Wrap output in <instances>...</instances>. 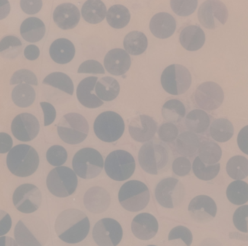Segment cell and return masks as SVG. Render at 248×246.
Instances as JSON below:
<instances>
[{
  "label": "cell",
  "instance_id": "cell-13",
  "mask_svg": "<svg viewBox=\"0 0 248 246\" xmlns=\"http://www.w3.org/2000/svg\"><path fill=\"white\" fill-rule=\"evenodd\" d=\"M198 20L205 29L214 30L224 26L228 20L229 12L222 1H204L198 10Z\"/></svg>",
  "mask_w": 248,
  "mask_h": 246
},
{
  "label": "cell",
  "instance_id": "cell-47",
  "mask_svg": "<svg viewBox=\"0 0 248 246\" xmlns=\"http://www.w3.org/2000/svg\"><path fill=\"white\" fill-rule=\"evenodd\" d=\"M159 138L164 143H172L179 136V130L173 123L162 124L157 130Z\"/></svg>",
  "mask_w": 248,
  "mask_h": 246
},
{
  "label": "cell",
  "instance_id": "cell-1",
  "mask_svg": "<svg viewBox=\"0 0 248 246\" xmlns=\"http://www.w3.org/2000/svg\"><path fill=\"white\" fill-rule=\"evenodd\" d=\"M55 229L57 235L63 242L78 244L84 241L90 232V219L78 209H66L57 218Z\"/></svg>",
  "mask_w": 248,
  "mask_h": 246
},
{
  "label": "cell",
  "instance_id": "cell-14",
  "mask_svg": "<svg viewBox=\"0 0 248 246\" xmlns=\"http://www.w3.org/2000/svg\"><path fill=\"white\" fill-rule=\"evenodd\" d=\"M93 237L99 246H117L123 238V229L115 219L104 218L94 225Z\"/></svg>",
  "mask_w": 248,
  "mask_h": 246
},
{
  "label": "cell",
  "instance_id": "cell-49",
  "mask_svg": "<svg viewBox=\"0 0 248 246\" xmlns=\"http://www.w3.org/2000/svg\"><path fill=\"white\" fill-rule=\"evenodd\" d=\"M192 164L186 157H178L172 163L173 173L179 177H185L190 173Z\"/></svg>",
  "mask_w": 248,
  "mask_h": 246
},
{
  "label": "cell",
  "instance_id": "cell-18",
  "mask_svg": "<svg viewBox=\"0 0 248 246\" xmlns=\"http://www.w3.org/2000/svg\"><path fill=\"white\" fill-rule=\"evenodd\" d=\"M188 210L191 218L195 222L201 224L208 223L217 215V203L209 196L201 195L191 201Z\"/></svg>",
  "mask_w": 248,
  "mask_h": 246
},
{
  "label": "cell",
  "instance_id": "cell-30",
  "mask_svg": "<svg viewBox=\"0 0 248 246\" xmlns=\"http://www.w3.org/2000/svg\"><path fill=\"white\" fill-rule=\"evenodd\" d=\"M94 91L97 97L102 101H113L120 93V85L119 82L112 77H103L97 81Z\"/></svg>",
  "mask_w": 248,
  "mask_h": 246
},
{
  "label": "cell",
  "instance_id": "cell-31",
  "mask_svg": "<svg viewBox=\"0 0 248 246\" xmlns=\"http://www.w3.org/2000/svg\"><path fill=\"white\" fill-rule=\"evenodd\" d=\"M148 46L147 36L140 31L129 32L124 38V46L128 55H140L144 53Z\"/></svg>",
  "mask_w": 248,
  "mask_h": 246
},
{
  "label": "cell",
  "instance_id": "cell-27",
  "mask_svg": "<svg viewBox=\"0 0 248 246\" xmlns=\"http://www.w3.org/2000/svg\"><path fill=\"white\" fill-rule=\"evenodd\" d=\"M20 31L24 40L35 43L43 39L46 32V27L40 19L31 17L22 23Z\"/></svg>",
  "mask_w": 248,
  "mask_h": 246
},
{
  "label": "cell",
  "instance_id": "cell-11",
  "mask_svg": "<svg viewBox=\"0 0 248 246\" xmlns=\"http://www.w3.org/2000/svg\"><path fill=\"white\" fill-rule=\"evenodd\" d=\"M192 84V75L187 68L179 64L169 65L162 72L161 85L171 95L185 94Z\"/></svg>",
  "mask_w": 248,
  "mask_h": 246
},
{
  "label": "cell",
  "instance_id": "cell-53",
  "mask_svg": "<svg viewBox=\"0 0 248 246\" xmlns=\"http://www.w3.org/2000/svg\"><path fill=\"white\" fill-rule=\"evenodd\" d=\"M12 219L7 212L0 210V236L6 235L11 229Z\"/></svg>",
  "mask_w": 248,
  "mask_h": 246
},
{
  "label": "cell",
  "instance_id": "cell-32",
  "mask_svg": "<svg viewBox=\"0 0 248 246\" xmlns=\"http://www.w3.org/2000/svg\"><path fill=\"white\" fill-rule=\"evenodd\" d=\"M211 124L208 113L202 110H194L189 112L185 119V126L194 133H202L209 128Z\"/></svg>",
  "mask_w": 248,
  "mask_h": 246
},
{
  "label": "cell",
  "instance_id": "cell-48",
  "mask_svg": "<svg viewBox=\"0 0 248 246\" xmlns=\"http://www.w3.org/2000/svg\"><path fill=\"white\" fill-rule=\"evenodd\" d=\"M234 226L240 232H248V205L239 207L233 216Z\"/></svg>",
  "mask_w": 248,
  "mask_h": 246
},
{
  "label": "cell",
  "instance_id": "cell-38",
  "mask_svg": "<svg viewBox=\"0 0 248 246\" xmlns=\"http://www.w3.org/2000/svg\"><path fill=\"white\" fill-rule=\"evenodd\" d=\"M199 158L206 165L217 164L221 159L222 150L217 143L205 141L201 144L198 149Z\"/></svg>",
  "mask_w": 248,
  "mask_h": 246
},
{
  "label": "cell",
  "instance_id": "cell-52",
  "mask_svg": "<svg viewBox=\"0 0 248 246\" xmlns=\"http://www.w3.org/2000/svg\"><path fill=\"white\" fill-rule=\"evenodd\" d=\"M41 107L44 113L45 117V126L51 125L56 118V110L52 104L49 102H40Z\"/></svg>",
  "mask_w": 248,
  "mask_h": 246
},
{
  "label": "cell",
  "instance_id": "cell-35",
  "mask_svg": "<svg viewBox=\"0 0 248 246\" xmlns=\"http://www.w3.org/2000/svg\"><path fill=\"white\" fill-rule=\"evenodd\" d=\"M106 19L113 29H123L129 23L131 14L127 7L122 4H115L108 10Z\"/></svg>",
  "mask_w": 248,
  "mask_h": 246
},
{
  "label": "cell",
  "instance_id": "cell-8",
  "mask_svg": "<svg viewBox=\"0 0 248 246\" xmlns=\"http://www.w3.org/2000/svg\"><path fill=\"white\" fill-rule=\"evenodd\" d=\"M49 191L55 196L65 198L71 196L78 186V177L68 167H58L51 170L46 178Z\"/></svg>",
  "mask_w": 248,
  "mask_h": 246
},
{
  "label": "cell",
  "instance_id": "cell-44",
  "mask_svg": "<svg viewBox=\"0 0 248 246\" xmlns=\"http://www.w3.org/2000/svg\"><path fill=\"white\" fill-rule=\"evenodd\" d=\"M46 160L51 165L61 167L68 159V153L64 147L59 145L51 146L46 151Z\"/></svg>",
  "mask_w": 248,
  "mask_h": 246
},
{
  "label": "cell",
  "instance_id": "cell-42",
  "mask_svg": "<svg viewBox=\"0 0 248 246\" xmlns=\"http://www.w3.org/2000/svg\"><path fill=\"white\" fill-rule=\"evenodd\" d=\"M220 168L221 166L219 163L213 165H206L201 161L199 157L195 159L192 164L194 174L198 179L203 181H209L215 178L219 173Z\"/></svg>",
  "mask_w": 248,
  "mask_h": 246
},
{
  "label": "cell",
  "instance_id": "cell-46",
  "mask_svg": "<svg viewBox=\"0 0 248 246\" xmlns=\"http://www.w3.org/2000/svg\"><path fill=\"white\" fill-rule=\"evenodd\" d=\"M22 83H26L28 85L31 84V85L37 86V78L36 75L29 70H19L12 75L10 84L15 85V84H20Z\"/></svg>",
  "mask_w": 248,
  "mask_h": 246
},
{
  "label": "cell",
  "instance_id": "cell-45",
  "mask_svg": "<svg viewBox=\"0 0 248 246\" xmlns=\"http://www.w3.org/2000/svg\"><path fill=\"white\" fill-rule=\"evenodd\" d=\"M193 240L192 232L186 227L177 226L169 232V241H181L185 246H190Z\"/></svg>",
  "mask_w": 248,
  "mask_h": 246
},
{
  "label": "cell",
  "instance_id": "cell-50",
  "mask_svg": "<svg viewBox=\"0 0 248 246\" xmlns=\"http://www.w3.org/2000/svg\"><path fill=\"white\" fill-rule=\"evenodd\" d=\"M78 73L104 74L105 69L98 61L90 59L80 65Z\"/></svg>",
  "mask_w": 248,
  "mask_h": 246
},
{
  "label": "cell",
  "instance_id": "cell-58",
  "mask_svg": "<svg viewBox=\"0 0 248 246\" xmlns=\"http://www.w3.org/2000/svg\"><path fill=\"white\" fill-rule=\"evenodd\" d=\"M0 246H18V244L13 238L10 237H0Z\"/></svg>",
  "mask_w": 248,
  "mask_h": 246
},
{
  "label": "cell",
  "instance_id": "cell-4",
  "mask_svg": "<svg viewBox=\"0 0 248 246\" xmlns=\"http://www.w3.org/2000/svg\"><path fill=\"white\" fill-rule=\"evenodd\" d=\"M7 165L14 175L20 177H29L39 167V154L31 145L19 144L9 151Z\"/></svg>",
  "mask_w": 248,
  "mask_h": 246
},
{
  "label": "cell",
  "instance_id": "cell-20",
  "mask_svg": "<svg viewBox=\"0 0 248 246\" xmlns=\"http://www.w3.org/2000/svg\"><path fill=\"white\" fill-rule=\"evenodd\" d=\"M131 231L138 239L148 241L154 238L157 234L158 222L151 214H140L134 218L131 222Z\"/></svg>",
  "mask_w": 248,
  "mask_h": 246
},
{
  "label": "cell",
  "instance_id": "cell-28",
  "mask_svg": "<svg viewBox=\"0 0 248 246\" xmlns=\"http://www.w3.org/2000/svg\"><path fill=\"white\" fill-rule=\"evenodd\" d=\"M42 84L58 89L56 94L61 93V96H64V94L69 98L74 94V83L71 78L63 72H55L49 74L44 79Z\"/></svg>",
  "mask_w": 248,
  "mask_h": 246
},
{
  "label": "cell",
  "instance_id": "cell-7",
  "mask_svg": "<svg viewBox=\"0 0 248 246\" xmlns=\"http://www.w3.org/2000/svg\"><path fill=\"white\" fill-rule=\"evenodd\" d=\"M103 156L97 150L84 148L77 151L73 159L72 165L77 175L85 180L97 177L104 167Z\"/></svg>",
  "mask_w": 248,
  "mask_h": 246
},
{
  "label": "cell",
  "instance_id": "cell-16",
  "mask_svg": "<svg viewBox=\"0 0 248 246\" xmlns=\"http://www.w3.org/2000/svg\"><path fill=\"white\" fill-rule=\"evenodd\" d=\"M224 100L222 88L212 81L202 83L195 91V102L202 110L214 111L220 107Z\"/></svg>",
  "mask_w": 248,
  "mask_h": 246
},
{
  "label": "cell",
  "instance_id": "cell-23",
  "mask_svg": "<svg viewBox=\"0 0 248 246\" xmlns=\"http://www.w3.org/2000/svg\"><path fill=\"white\" fill-rule=\"evenodd\" d=\"M97 81H98L97 77H87L84 78L77 87V99L80 104L87 108H98L104 104V102L97 97V95L93 94Z\"/></svg>",
  "mask_w": 248,
  "mask_h": 246
},
{
  "label": "cell",
  "instance_id": "cell-12",
  "mask_svg": "<svg viewBox=\"0 0 248 246\" xmlns=\"http://www.w3.org/2000/svg\"><path fill=\"white\" fill-rule=\"evenodd\" d=\"M184 185L178 179L167 177L157 185L155 196L157 203L167 209H173L180 206L185 198Z\"/></svg>",
  "mask_w": 248,
  "mask_h": 246
},
{
  "label": "cell",
  "instance_id": "cell-54",
  "mask_svg": "<svg viewBox=\"0 0 248 246\" xmlns=\"http://www.w3.org/2000/svg\"><path fill=\"white\" fill-rule=\"evenodd\" d=\"M237 141L240 149L248 155V125L242 128L237 135Z\"/></svg>",
  "mask_w": 248,
  "mask_h": 246
},
{
  "label": "cell",
  "instance_id": "cell-5",
  "mask_svg": "<svg viewBox=\"0 0 248 246\" xmlns=\"http://www.w3.org/2000/svg\"><path fill=\"white\" fill-rule=\"evenodd\" d=\"M150 193L147 186L139 180L124 183L119 192V201L122 207L131 212H137L147 207Z\"/></svg>",
  "mask_w": 248,
  "mask_h": 246
},
{
  "label": "cell",
  "instance_id": "cell-59",
  "mask_svg": "<svg viewBox=\"0 0 248 246\" xmlns=\"http://www.w3.org/2000/svg\"><path fill=\"white\" fill-rule=\"evenodd\" d=\"M199 246H222L218 240L214 238H206L201 242Z\"/></svg>",
  "mask_w": 248,
  "mask_h": 246
},
{
  "label": "cell",
  "instance_id": "cell-25",
  "mask_svg": "<svg viewBox=\"0 0 248 246\" xmlns=\"http://www.w3.org/2000/svg\"><path fill=\"white\" fill-rule=\"evenodd\" d=\"M74 43L67 39H58L49 47V55L54 62L61 65L69 63L75 56Z\"/></svg>",
  "mask_w": 248,
  "mask_h": 246
},
{
  "label": "cell",
  "instance_id": "cell-19",
  "mask_svg": "<svg viewBox=\"0 0 248 246\" xmlns=\"http://www.w3.org/2000/svg\"><path fill=\"white\" fill-rule=\"evenodd\" d=\"M157 129V124L155 120L146 115L136 116L128 125V131L131 138L140 143L151 141Z\"/></svg>",
  "mask_w": 248,
  "mask_h": 246
},
{
  "label": "cell",
  "instance_id": "cell-56",
  "mask_svg": "<svg viewBox=\"0 0 248 246\" xmlns=\"http://www.w3.org/2000/svg\"><path fill=\"white\" fill-rule=\"evenodd\" d=\"M40 55V50L36 45L31 44L26 46L24 50V56L29 60H35Z\"/></svg>",
  "mask_w": 248,
  "mask_h": 246
},
{
  "label": "cell",
  "instance_id": "cell-57",
  "mask_svg": "<svg viewBox=\"0 0 248 246\" xmlns=\"http://www.w3.org/2000/svg\"><path fill=\"white\" fill-rule=\"evenodd\" d=\"M10 12V2L7 0H0V20L7 17Z\"/></svg>",
  "mask_w": 248,
  "mask_h": 246
},
{
  "label": "cell",
  "instance_id": "cell-33",
  "mask_svg": "<svg viewBox=\"0 0 248 246\" xmlns=\"http://www.w3.org/2000/svg\"><path fill=\"white\" fill-rule=\"evenodd\" d=\"M199 137L190 131L182 132L176 138V148L179 154L184 156H192L201 146Z\"/></svg>",
  "mask_w": 248,
  "mask_h": 246
},
{
  "label": "cell",
  "instance_id": "cell-36",
  "mask_svg": "<svg viewBox=\"0 0 248 246\" xmlns=\"http://www.w3.org/2000/svg\"><path fill=\"white\" fill-rule=\"evenodd\" d=\"M162 115L169 123H178L185 117L186 108L182 101L172 99L163 104Z\"/></svg>",
  "mask_w": 248,
  "mask_h": 246
},
{
  "label": "cell",
  "instance_id": "cell-37",
  "mask_svg": "<svg viewBox=\"0 0 248 246\" xmlns=\"http://www.w3.org/2000/svg\"><path fill=\"white\" fill-rule=\"evenodd\" d=\"M12 100L17 107L26 108L34 102L36 92L28 84H19L12 92Z\"/></svg>",
  "mask_w": 248,
  "mask_h": 246
},
{
  "label": "cell",
  "instance_id": "cell-40",
  "mask_svg": "<svg viewBox=\"0 0 248 246\" xmlns=\"http://www.w3.org/2000/svg\"><path fill=\"white\" fill-rule=\"evenodd\" d=\"M227 172L230 177L241 180L248 176V159L243 156L232 157L227 164Z\"/></svg>",
  "mask_w": 248,
  "mask_h": 246
},
{
  "label": "cell",
  "instance_id": "cell-60",
  "mask_svg": "<svg viewBox=\"0 0 248 246\" xmlns=\"http://www.w3.org/2000/svg\"><path fill=\"white\" fill-rule=\"evenodd\" d=\"M156 246L150 245V246Z\"/></svg>",
  "mask_w": 248,
  "mask_h": 246
},
{
  "label": "cell",
  "instance_id": "cell-10",
  "mask_svg": "<svg viewBox=\"0 0 248 246\" xmlns=\"http://www.w3.org/2000/svg\"><path fill=\"white\" fill-rule=\"evenodd\" d=\"M125 130V123L120 115L113 111L104 112L97 116L94 123L96 136L107 143L120 139Z\"/></svg>",
  "mask_w": 248,
  "mask_h": 246
},
{
  "label": "cell",
  "instance_id": "cell-39",
  "mask_svg": "<svg viewBox=\"0 0 248 246\" xmlns=\"http://www.w3.org/2000/svg\"><path fill=\"white\" fill-rule=\"evenodd\" d=\"M228 200L234 205H243L248 202V184L243 180L230 183L227 189Z\"/></svg>",
  "mask_w": 248,
  "mask_h": 246
},
{
  "label": "cell",
  "instance_id": "cell-34",
  "mask_svg": "<svg viewBox=\"0 0 248 246\" xmlns=\"http://www.w3.org/2000/svg\"><path fill=\"white\" fill-rule=\"evenodd\" d=\"M234 132L233 124L228 119H217L210 128V134L213 139L220 143L227 142L231 139Z\"/></svg>",
  "mask_w": 248,
  "mask_h": 246
},
{
  "label": "cell",
  "instance_id": "cell-55",
  "mask_svg": "<svg viewBox=\"0 0 248 246\" xmlns=\"http://www.w3.org/2000/svg\"><path fill=\"white\" fill-rule=\"evenodd\" d=\"M13 139L9 134L0 132V154L9 152L13 147Z\"/></svg>",
  "mask_w": 248,
  "mask_h": 246
},
{
  "label": "cell",
  "instance_id": "cell-17",
  "mask_svg": "<svg viewBox=\"0 0 248 246\" xmlns=\"http://www.w3.org/2000/svg\"><path fill=\"white\" fill-rule=\"evenodd\" d=\"M40 125L37 118L29 113H22L15 117L11 130L15 138L23 142L34 139L39 132Z\"/></svg>",
  "mask_w": 248,
  "mask_h": 246
},
{
  "label": "cell",
  "instance_id": "cell-2",
  "mask_svg": "<svg viewBox=\"0 0 248 246\" xmlns=\"http://www.w3.org/2000/svg\"><path fill=\"white\" fill-rule=\"evenodd\" d=\"M173 155L170 147L163 141L151 140L140 148L138 161L146 173L158 175L166 173L173 163Z\"/></svg>",
  "mask_w": 248,
  "mask_h": 246
},
{
  "label": "cell",
  "instance_id": "cell-3",
  "mask_svg": "<svg viewBox=\"0 0 248 246\" xmlns=\"http://www.w3.org/2000/svg\"><path fill=\"white\" fill-rule=\"evenodd\" d=\"M14 235L20 246H44L47 242L49 232L43 219L28 216L17 222Z\"/></svg>",
  "mask_w": 248,
  "mask_h": 246
},
{
  "label": "cell",
  "instance_id": "cell-43",
  "mask_svg": "<svg viewBox=\"0 0 248 246\" xmlns=\"http://www.w3.org/2000/svg\"><path fill=\"white\" fill-rule=\"evenodd\" d=\"M170 7L173 13L182 17L192 14L198 7L197 0H171Z\"/></svg>",
  "mask_w": 248,
  "mask_h": 246
},
{
  "label": "cell",
  "instance_id": "cell-21",
  "mask_svg": "<svg viewBox=\"0 0 248 246\" xmlns=\"http://www.w3.org/2000/svg\"><path fill=\"white\" fill-rule=\"evenodd\" d=\"M79 10L71 3H62L55 8L53 20L55 24L62 30L74 29L79 23Z\"/></svg>",
  "mask_w": 248,
  "mask_h": 246
},
{
  "label": "cell",
  "instance_id": "cell-24",
  "mask_svg": "<svg viewBox=\"0 0 248 246\" xmlns=\"http://www.w3.org/2000/svg\"><path fill=\"white\" fill-rule=\"evenodd\" d=\"M176 29V20L168 13H157L150 20V31L158 39H165L170 37Z\"/></svg>",
  "mask_w": 248,
  "mask_h": 246
},
{
  "label": "cell",
  "instance_id": "cell-29",
  "mask_svg": "<svg viewBox=\"0 0 248 246\" xmlns=\"http://www.w3.org/2000/svg\"><path fill=\"white\" fill-rule=\"evenodd\" d=\"M83 18L90 24L101 23L107 14L106 4L100 0H88L81 9Z\"/></svg>",
  "mask_w": 248,
  "mask_h": 246
},
{
  "label": "cell",
  "instance_id": "cell-15",
  "mask_svg": "<svg viewBox=\"0 0 248 246\" xmlns=\"http://www.w3.org/2000/svg\"><path fill=\"white\" fill-rule=\"evenodd\" d=\"M13 201L19 212L31 214L40 207L42 195L40 190L34 185L26 183L16 188L13 193Z\"/></svg>",
  "mask_w": 248,
  "mask_h": 246
},
{
  "label": "cell",
  "instance_id": "cell-22",
  "mask_svg": "<svg viewBox=\"0 0 248 246\" xmlns=\"http://www.w3.org/2000/svg\"><path fill=\"white\" fill-rule=\"evenodd\" d=\"M131 65L130 55L124 49H113L105 57L104 65L109 73L116 76L124 75Z\"/></svg>",
  "mask_w": 248,
  "mask_h": 246
},
{
  "label": "cell",
  "instance_id": "cell-6",
  "mask_svg": "<svg viewBox=\"0 0 248 246\" xmlns=\"http://www.w3.org/2000/svg\"><path fill=\"white\" fill-rule=\"evenodd\" d=\"M90 130L87 119L78 113H68L64 116L58 125V133L61 139L71 145L83 142Z\"/></svg>",
  "mask_w": 248,
  "mask_h": 246
},
{
  "label": "cell",
  "instance_id": "cell-51",
  "mask_svg": "<svg viewBox=\"0 0 248 246\" xmlns=\"http://www.w3.org/2000/svg\"><path fill=\"white\" fill-rule=\"evenodd\" d=\"M42 7L41 0H21L20 7L26 14H34L40 11Z\"/></svg>",
  "mask_w": 248,
  "mask_h": 246
},
{
  "label": "cell",
  "instance_id": "cell-26",
  "mask_svg": "<svg viewBox=\"0 0 248 246\" xmlns=\"http://www.w3.org/2000/svg\"><path fill=\"white\" fill-rule=\"evenodd\" d=\"M179 41L185 49L194 52L199 50L203 46L205 34L200 26H186L181 31Z\"/></svg>",
  "mask_w": 248,
  "mask_h": 246
},
{
  "label": "cell",
  "instance_id": "cell-9",
  "mask_svg": "<svg viewBox=\"0 0 248 246\" xmlns=\"http://www.w3.org/2000/svg\"><path fill=\"white\" fill-rule=\"evenodd\" d=\"M104 166L106 174L110 178L122 182L128 180L134 174L136 162L128 151L116 150L106 157Z\"/></svg>",
  "mask_w": 248,
  "mask_h": 246
},
{
  "label": "cell",
  "instance_id": "cell-41",
  "mask_svg": "<svg viewBox=\"0 0 248 246\" xmlns=\"http://www.w3.org/2000/svg\"><path fill=\"white\" fill-rule=\"evenodd\" d=\"M21 42L14 36H7L0 41V54L4 59L17 58L23 49Z\"/></svg>",
  "mask_w": 248,
  "mask_h": 246
}]
</instances>
